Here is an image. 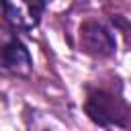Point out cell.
<instances>
[{
	"label": "cell",
	"instance_id": "6da1fadb",
	"mask_svg": "<svg viewBox=\"0 0 131 131\" xmlns=\"http://www.w3.org/2000/svg\"><path fill=\"white\" fill-rule=\"evenodd\" d=\"M84 113L88 119L104 129H131V104L123 96L119 80L94 82L84 88Z\"/></svg>",
	"mask_w": 131,
	"mask_h": 131
},
{
	"label": "cell",
	"instance_id": "7a4b0ae2",
	"mask_svg": "<svg viewBox=\"0 0 131 131\" xmlns=\"http://www.w3.org/2000/svg\"><path fill=\"white\" fill-rule=\"evenodd\" d=\"M80 39V51L94 59H108L117 53V39L115 33L96 18H88L80 25L78 31Z\"/></svg>",
	"mask_w": 131,
	"mask_h": 131
},
{
	"label": "cell",
	"instance_id": "3957f363",
	"mask_svg": "<svg viewBox=\"0 0 131 131\" xmlns=\"http://www.w3.org/2000/svg\"><path fill=\"white\" fill-rule=\"evenodd\" d=\"M47 0H2V14L10 29L33 31L39 27Z\"/></svg>",
	"mask_w": 131,
	"mask_h": 131
},
{
	"label": "cell",
	"instance_id": "277c9868",
	"mask_svg": "<svg viewBox=\"0 0 131 131\" xmlns=\"http://www.w3.org/2000/svg\"><path fill=\"white\" fill-rule=\"evenodd\" d=\"M2 70L10 76L27 78L33 72V57L18 37H10L2 47Z\"/></svg>",
	"mask_w": 131,
	"mask_h": 131
}]
</instances>
